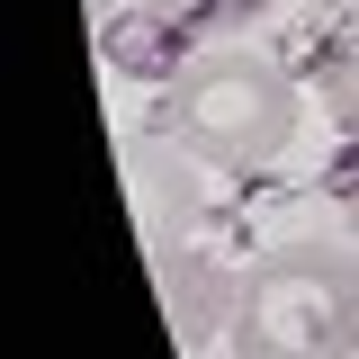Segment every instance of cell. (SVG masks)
<instances>
[{
	"label": "cell",
	"mask_w": 359,
	"mask_h": 359,
	"mask_svg": "<svg viewBox=\"0 0 359 359\" xmlns=\"http://www.w3.org/2000/svg\"><path fill=\"white\" fill-rule=\"evenodd\" d=\"M306 90L261 45H207L171 81V144L207 171H261L297 144Z\"/></svg>",
	"instance_id": "obj_1"
},
{
	"label": "cell",
	"mask_w": 359,
	"mask_h": 359,
	"mask_svg": "<svg viewBox=\"0 0 359 359\" xmlns=\"http://www.w3.org/2000/svg\"><path fill=\"white\" fill-rule=\"evenodd\" d=\"M233 359H359V252L341 243H278L243 269L233 287V323H224Z\"/></svg>",
	"instance_id": "obj_2"
},
{
	"label": "cell",
	"mask_w": 359,
	"mask_h": 359,
	"mask_svg": "<svg viewBox=\"0 0 359 359\" xmlns=\"http://www.w3.org/2000/svg\"><path fill=\"white\" fill-rule=\"evenodd\" d=\"M314 99H323V117L359 144V27H341V36L314 54Z\"/></svg>",
	"instance_id": "obj_3"
},
{
	"label": "cell",
	"mask_w": 359,
	"mask_h": 359,
	"mask_svg": "<svg viewBox=\"0 0 359 359\" xmlns=\"http://www.w3.org/2000/svg\"><path fill=\"white\" fill-rule=\"evenodd\" d=\"M269 0H144V18L162 27V36H233V27H252Z\"/></svg>",
	"instance_id": "obj_4"
},
{
	"label": "cell",
	"mask_w": 359,
	"mask_h": 359,
	"mask_svg": "<svg viewBox=\"0 0 359 359\" xmlns=\"http://www.w3.org/2000/svg\"><path fill=\"white\" fill-rule=\"evenodd\" d=\"M341 233H351V252H359V180H351V198H341Z\"/></svg>",
	"instance_id": "obj_5"
}]
</instances>
